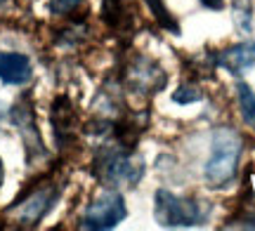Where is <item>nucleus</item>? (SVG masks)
Listing matches in <instances>:
<instances>
[{"instance_id": "obj_1", "label": "nucleus", "mask_w": 255, "mask_h": 231, "mask_svg": "<svg viewBox=\"0 0 255 231\" xmlns=\"http://www.w3.org/2000/svg\"><path fill=\"white\" fill-rule=\"evenodd\" d=\"M241 156V137L232 128H218L210 142V158L206 165V182L210 186H225L237 175Z\"/></svg>"}, {"instance_id": "obj_2", "label": "nucleus", "mask_w": 255, "mask_h": 231, "mask_svg": "<svg viewBox=\"0 0 255 231\" xmlns=\"http://www.w3.org/2000/svg\"><path fill=\"white\" fill-rule=\"evenodd\" d=\"M210 205L203 201H191V198H180L165 189L156 191V208L154 215L161 227H196L203 224L208 217Z\"/></svg>"}, {"instance_id": "obj_3", "label": "nucleus", "mask_w": 255, "mask_h": 231, "mask_svg": "<svg viewBox=\"0 0 255 231\" xmlns=\"http://www.w3.org/2000/svg\"><path fill=\"white\" fill-rule=\"evenodd\" d=\"M97 175L109 184L135 186L144 177V160L130 147H109L97 158Z\"/></svg>"}, {"instance_id": "obj_4", "label": "nucleus", "mask_w": 255, "mask_h": 231, "mask_svg": "<svg viewBox=\"0 0 255 231\" xmlns=\"http://www.w3.org/2000/svg\"><path fill=\"white\" fill-rule=\"evenodd\" d=\"M128 215V208L123 203V196L116 191H104L90 203L85 210L81 227L83 229H111Z\"/></svg>"}, {"instance_id": "obj_5", "label": "nucleus", "mask_w": 255, "mask_h": 231, "mask_svg": "<svg viewBox=\"0 0 255 231\" xmlns=\"http://www.w3.org/2000/svg\"><path fill=\"white\" fill-rule=\"evenodd\" d=\"M57 196H59V189L57 186H40L36 191H31V194L24 198V201H19L14 208H9V213H14L21 224H26V227H33L36 222H40L45 213L55 205Z\"/></svg>"}, {"instance_id": "obj_6", "label": "nucleus", "mask_w": 255, "mask_h": 231, "mask_svg": "<svg viewBox=\"0 0 255 231\" xmlns=\"http://www.w3.org/2000/svg\"><path fill=\"white\" fill-rule=\"evenodd\" d=\"M165 80H168L165 71L149 57H137L135 62L130 64V69H128V83L139 94L158 92L165 85Z\"/></svg>"}, {"instance_id": "obj_7", "label": "nucleus", "mask_w": 255, "mask_h": 231, "mask_svg": "<svg viewBox=\"0 0 255 231\" xmlns=\"http://www.w3.org/2000/svg\"><path fill=\"white\" fill-rule=\"evenodd\" d=\"M215 64L227 69L229 74H244L246 69L255 64V43L253 40H246V43H239V45H232L227 50H222L218 57H215Z\"/></svg>"}, {"instance_id": "obj_8", "label": "nucleus", "mask_w": 255, "mask_h": 231, "mask_svg": "<svg viewBox=\"0 0 255 231\" xmlns=\"http://www.w3.org/2000/svg\"><path fill=\"white\" fill-rule=\"evenodd\" d=\"M31 59L21 52H0V80L7 85H24L31 80Z\"/></svg>"}, {"instance_id": "obj_9", "label": "nucleus", "mask_w": 255, "mask_h": 231, "mask_svg": "<svg viewBox=\"0 0 255 231\" xmlns=\"http://www.w3.org/2000/svg\"><path fill=\"white\" fill-rule=\"evenodd\" d=\"M52 123H55V132H57V139L64 142V137L71 132V125H73V111H71V104L66 97H59L52 106Z\"/></svg>"}, {"instance_id": "obj_10", "label": "nucleus", "mask_w": 255, "mask_h": 231, "mask_svg": "<svg viewBox=\"0 0 255 231\" xmlns=\"http://www.w3.org/2000/svg\"><path fill=\"white\" fill-rule=\"evenodd\" d=\"M237 99H239V111H241V118L246 120V125L255 130V94L253 90L248 87L246 83L237 85Z\"/></svg>"}, {"instance_id": "obj_11", "label": "nucleus", "mask_w": 255, "mask_h": 231, "mask_svg": "<svg viewBox=\"0 0 255 231\" xmlns=\"http://www.w3.org/2000/svg\"><path fill=\"white\" fill-rule=\"evenodd\" d=\"M146 5H149V9H151V14L156 17V21L161 24L163 28H168V31H173V33H177L180 28H177V21H175L173 17H170V12L165 9L163 0H144Z\"/></svg>"}, {"instance_id": "obj_12", "label": "nucleus", "mask_w": 255, "mask_h": 231, "mask_svg": "<svg viewBox=\"0 0 255 231\" xmlns=\"http://www.w3.org/2000/svg\"><path fill=\"white\" fill-rule=\"evenodd\" d=\"M121 17H123L121 0H104V2H102V19H104L109 26H119Z\"/></svg>"}, {"instance_id": "obj_13", "label": "nucleus", "mask_w": 255, "mask_h": 231, "mask_svg": "<svg viewBox=\"0 0 255 231\" xmlns=\"http://www.w3.org/2000/svg\"><path fill=\"white\" fill-rule=\"evenodd\" d=\"M234 21L241 31H251V2L248 0H234Z\"/></svg>"}, {"instance_id": "obj_14", "label": "nucleus", "mask_w": 255, "mask_h": 231, "mask_svg": "<svg viewBox=\"0 0 255 231\" xmlns=\"http://www.w3.org/2000/svg\"><path fill=\"white\" fill-rule=\"evenodd\" d=\"M83 5V0H50V12L52 14H69V12H73V9H78Z\"/></svg>"}, {"instance_id": "obj_15", "label": "nucleus", "mask_w": 255, "mask_h": 231, "mask_svg": "<svg viewBox=\"0 0 255 231\" xmlns=\"http://www.w3.org/2000/svg\"><path fill=\"white\" fill-rule=\"evenodd\" d=\"M201 97V90H196V87H180L177 92L173 94V99L177 104H191V102H199Z\"/></svg>"}, {"instance_id": "obj_16", "label": "nucleus", "mask_w": 255, "mask_h": 231, "mask_svg": "<svg viewBox=\"0 0 255 231\" xmlns=\"http://www.w3.org/2000/svg\"><path fill=\"white\" fill-rule=\"evenodd\" d=\"M199 2L208 9H222L225 7V0H199Z\"/></svg>"}, {"instance_id": "obj_17", "label": "nucleus", "mask_w": 255, "mask_h": 231, "mask_svg": "<svg viewBox=\"0 0 255 231\" xmlns=\"http://www.w3.org/2000/svg\"><path fill=\"white\" fill-rule=\"evenodd\" d=\"M2 177H5V167H2V160H0V184H2Z\"/></svg>"}, {"instance_id": "obj_18", "label": "nucleus", "mask_w": 255, "mask_h": 231, "mask_svg": "<svg viewBox=\"0 0 255 231\" xmlns=\"http://www.w3.org/2000/svg\"><path fill=\"white\" fill-rule=\"evenodd\" d=\"M2 116H5V106L0 104V118H2Z\"/></svg>"}]
</instances>
